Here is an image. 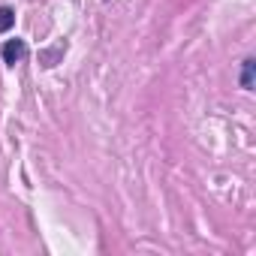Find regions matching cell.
Listing matches in <instances>:
<instances>
[{
	"mask_svg": "<svg viewBox=\"0 0 256 256\" xmlns=\"http://www.w3.org/2000/svg\"><path fill=\"white\" fill-rule=\"evenodd\" d=\"M241 84H244L247 90L253 88V60H247V64H244V76H241Z\"/></svg>",
	"mask_w": 256,
	"mask_h": 256,
	"instance_id": "3",
	"label": "cell"
},
{
	"mask_svg": "<svg viewBox=\"0 0 256 256\" xmlns=\"http://www.w3.org/2000/svg\"><path fill=\"white\" fill-rule=\"evenodd\" d=\"M12 18H16L12 10H6V6L0 10V30H10V28H12Z\"/></svg>",
	"mask_w": 256,
	"mask_h": 256,
	"instance_id": "2",
	"label": "cell"
},
{
	"mask_svg": "<svg viewBox=\"0 0 256 256\" xmlns=\"http://www.w3.org/2000/svg\"><path fill=\"white\" fill-rule=\"evenodd\" d=\"M24 54H28V46H24L22 40H10V42L4 46V60H6V64H12V66H16Z\"/></svg>",
	"mask_w": 256,
	"mask_h": 256,
	"instance_id": "1",
	"label": "cell"
}]
</instances>
